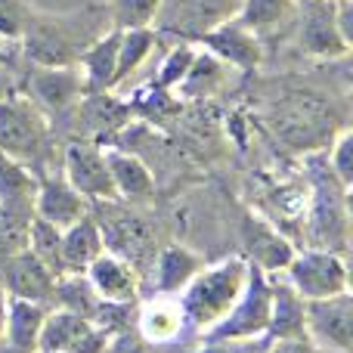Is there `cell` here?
Instances as JSON below:
<instances>
[{
    "label": "cell",
    "mask_w": 353,
    "mask_h": 353,
    "mask_svg": "<svg viewBox=\"0 0 353 353\" xmlns=\"http://www.w3.org/2000/svg\"><path fill=\"white\" fill-rule=\"evenodd\" d=\"M109 12L103 10H72V12H41L34 10L25 25V53L34 65H78L81 53L109 31Z\"/></svg>",
    "instance_id": "obj_1"
},
{
    "label": "cell",
    "mask_w": 353,
    "mask_h": 353,
    "mask_svg": "<svg viewBox=\"0 0 353 353\" xmlns=\"http://www.w3.org/2000/svg\"><path fill=\"white\" fill-rule=\"evenodd\" d=\"M245 273H248V261L242 254H232L211 263V267H201L192 276V282L176 294L183 323L192 325L195 332L214 329L230 313V307L236 304L239 292L245 285Z\"/></svg>",
    "instance_id": "obj_2"
},
{
    "label": "cell",
    "mask_w": 353,
    "mask_h": 353,
    "mask_svg": "<svg viewBox=\"0 0 353 353\" xmlns=\"http://www.w3.org/2000/svg\"><path fill=\"white\" fill-rule=\"evenodd\" d=\"M310 208H307V236L310 248H329L344 254L350 232V189L332 174L329 161L310 159Z\"/></svg>",
    "instance_id": "obj_3"
},
{
    "label": "cell",
    "mask_w": 353,
    "mask_h": 353,
    "mask_svg": "<svg viewBox=\"0 0 353 353\" xmlns=\"http://www.w3.org/2000/svg\"><path fill=\"white\" fill-rule=\"evenodd\" d=\"M0 152L34 174L50 155V118L25 93L0 99Z\"/></svg>",
    "instance_id": "obj_4"
},
{
    "label": "cell",
    "mask_w": 353,
    "mask_h": 353,
    "mask_svg": "<svg viewBox=\"0 0 353 353\" xmlns=\"http://www.w3.org/2000/svg\"><path fill=\"white\" fill-rule=\"evenodd\" d=\"M282 273H285V282L304 301H319V298L350 292L347 261H344V254L329 248L294 251V257L288 261V267Z\"/></svg>",
    "instance_id": "obj_5"
},
{
    "label": "cell",
    "mask_w": 353,
    "mask_h": 353,
    "mask_svg": "<svg viewBox=\"0 0 353 353\" xmlns=\"http://www.w3.org/2000/svg\"><path fill=\"white\" fill-rule=\"evenodd\" d=\"M270 323V276L248 261L245 285L239 292L236 304L230 307L223 319L214 329L201 335V341H220V338H254L267 335Z\"/></svg>",
    "instance_id": "obj_6"
},
{
    "label": "cell",
    "mask_w": 353,
    "mask_h": 353,
    "mask_svg": "<svg viewBox=\"0 0 353 353\" xmlns=\"http://www.w3.org/2000/svg\"><path fill=\"white\" fill-rule=\"evenodd\" d=\"M329 105L313 93H294L282 99L273 112V128L292 149L310 152L319 146L325 134L335 130V118L329 115Z\"/></svg>",
    "instance_id": "obj_7"
},
{
    "label": "cell",
    "mask_w": 353,
    "mask_h": 353,
    "mask_svg": "<svg viewBox=\"0 0 353 353\" xmlns=\"http://www.w3.org/2000/svg\"><path fill=\"white\" fill-rule=\"evenodd\" d=\"M350 41L338 25L335 0L298 3V47L313 59H344L350 56Z\"/></svg>",
    "instance_id": "obj_8"
},
{
    "label": "cell",
    "mask_w": 353,
    "mask_h": 353,
    "mask_svg": "<svg viewBox=\"0 0 353 353\" xmlns=\"http://www.w3.org/2000/svg\"><path fill=\"white\" fill-rule=\"evenodd\" d=\"M112 344V332L105 325L84 319L78 313L50 307L41 329L37 353H105Z\"/></svg>",
    "instance_id": "obj_9"
},
{
    "label": "cell",
    "mask_w": 353,
    "mask_h": 353,
    "mask_svg": "<svg viewBox=\"0 0 353 353\" xmlns=\"http://www.w3.org/2000/svg\"><path fill=\"white\" fill-rule=\"evenodd\" d=\"M307 341L319 353H350L353 350V298L350 292L332 298L307 301L304 313Z\"/></svg>",
    "instance_id": "obj_10"
},
{
    "label": "cell",
    "mask_w": 353,
    "mask_h": 353,
    "mask_svg": "<svg viewBox=\"0 0 353 353\" xmlns=\"http://www.w3.org/2000/svg\"><path fill=\"white\" fill-rule=\"evenodd\" d=\"M62 176L84 195L87 201H118L112 186L109 165L99 143L72 140L62 152Z\"/></svg>",
    "instance_id": "obj_11"
},
{
    "label": "cell",
    "mask_w": 353,
    "mask_h": 353,
    "mask_svg": "<svg viewBox=\"0 0 353 353\" xmlns=\"http://www.w3.org/2000/svg\"><path fill=\"white\" fill-rule=\"evenodd\" d=\"M25 97L47 118L72 112L84 97V78L74 65H34L28 72Z\"/></svg>",
    "instance_id": "obj_12"
},
{
    "label": "cell",
    "mask_w": 353,
    "mask_h": 353,
    "mask_svg": "<svg viewBox=\"0 0 353 353\" xmlns=\"http://www.w3.org/2000/svg\"><path fill=\"white\" fill-rule=\"evenodd\" d=\"M201 50L220 59L223 65H232L239 72H254L263 62V43L251 28H245L239 19H226V22L211 25L208 31L199 34Z\"/></svg>",
    "instance_id": "obj_13"
},
{
    "label": "cell",
    "mask_w": 353,
    "mask_h": 353,
    "mask_svg": "<svg viewBox=\"0 0 353 353\" xmlns=\"http://www.w3.org/2000/svg\"><path fill=\"white\" fill-rule=\"evenodd\" d=\"M0 288L6 292V298L34 301V304L53 307L56 276L28 248H22L0 261Z\"/></svg>",
    "instance_id": "obj_14"
},
{
    "label": "cell",
    "mask_w": 353,
    "mask_h": 353,
    "mask_svg": "<svg viewBox=\"0 0 353 353\" xmlns=\"http://www.w3.org/2000/svg\"><path fill=\"white\" fill-rule=\"evenodd\" d=\"M242 242H245L242 257L251 261L254 267H261L267 276L282 273L288 267V261L294 257V245L270 220H263L254 211H248L242 220Z\"/></svg>",
    "instance_id": "obj_15"
},
{
    "label": "cell",
    "mask_w": 353,
    "mask_h": 353,
    "mask_svg": "<svg viewBox=\"0 0 353 353\" xmlns=\"http://www.w3.org/2000/svg\"><path fill=\"white\" fill-rule=\"evenodd\" d=\"M84 276L93 285V292L99 294V301H105V304L128 307V304H134L137 294H140V273H137L124 257L112 254V251H103V254L84 270Z\"/></svg>",
    "instance_id": "obj_16"
},
{
    "label": "cell",
    "mask_w": 353,
    "mask_h": 353,
    "mask_svg": "<svg viewBox=\"0 0 353 353\" xmlns=\"http://www.w3.org/2000/svg\"><path fill=\"white\" fill-rule=\"evenodd\" d=\"M87 214H90V201L65 176H41L37 195H34V217L65 230V226L78 223Z\"/></svg>",
    "instance_id": "obj_17"
},
{
    "label": "cell",
    "mask_w": 353,
    "mask_h": 353,
    "mask_svg": "<svg viewBox=\"0 0 353 353\" xmlns=\"http://www.w3.org/2000/svg\"><path fill=\"white\" fill-rule=\"evenodd\" d=\"M105 165H109L112 186H115L118 201H130V205H146L155 199V174L149 165L134 152H124L121 146L103 149Z\"/></svg>",
    "instance_id": "obj_18"
},
{
    "label": "cell",
    "mask_w": 353,
    "mask_h": 353,
    "mask_svg": "<svg viewBox=\"0 0 353 353\" xmlns=\"http://www.w3.org/2000/svg\"><path fill=\"white\" fill-rule=\"evenodd\" d=\"M50 307L34 304V301H6V323L3 338H0V353H37L41 329Z\"/></svg>",
    "instance_id": "obj_19"
},
{
    "label": "cell",
    "mask_w": 353,
    "mask_h": 353,
    "mask_svg": "<svg viewBox=\"0 0 353 353\" xmlns=\"http://www.w3.org/2000/svg\"><path fill=\"white\" fill-rule=\"evenodd\" d=\"M307 301L288 285L285 279H273L270 276V323L267 335L273 341H285V338H307L304 325Z\"/></svg>",
    "instance_id": "obj_20"
},
{
    "label": "cell",
    "mask_w": 353,
    "mask_h": 353,
    "mask_svg": "<svg viewBox=\"0 0 353 353\" xmlns=\"http://www.w3.org/2000/svg\"><path fill=\"white\" fill-rule=\"evenodd\" d=\"M201 267H205V261H201L195 251H189L186 245H176V242L165 245V248L152 257L155 294H171V298H176V294L192 282V276L199 273Z\"/></svg>",
    "instance_id": "obj_21"
},
{
    "label": "cell",
    "mask_w": 353,
    "mask_h": 353,
    "mask_svg": "<svg viewBox=\"0 0 353 353\" xmlns=\"http://www.w3.org/2000/svg\"><path fill=\"white\" fill-rule=\"evenodd\" d=\"M37 176L22 161L0 152V211L34 217V195H37Z\"/></svg>",
    "instance_id": "obj_22"
},
{
    "label": "cell",
    "mask_w": 353,
    "mask_h": 353,
    "mask_svg": "<svg viewBox=\"0 0 353 353\" xmlns=\"http://www.w3.org/2000/svg\"><path fill=\"white\" fill-rule=\"evenodd\" d=\"M118 37L121 31L109 28L81 53V68H84V93H105L115 90V65H118Z\"/></svg>",
    "instance_id": "obj_23"
},
{
    "label": "cell",
    "mask_w": 353,
    "mask_h": 353,
    "mask_svg": "<svg viewBox=\"0 0 353 353\" xmlns=\"http://www.w3.org/2000/svg\"><path fill=\"white\" fill-rule=\"evenodd\" d=\"M103 251H105V242L93 214H87L78 223L62 230V270L65 273H84Z\"/></svg>",
    "instance_id": "obj_24"
},
{
    "label": "cell",
    "mask_w": 353,
    "mask_h": 353,
    "mask_svg": "<svg viewBox=\"0 0 353 353\" xmlns=\"http://www.w3.org/2000/svg\"><path fill=\"white\" fill-rule=\"evenodd\" d=\"M78 105H81V124L90 134V143H99L103 137H115L130 121V112H134L128 103H118L112 97V90L84 93L78 99Z\"/></svg>",
    "instance_id": "obj_25"
},
{
    "label": "cell",
    "mask_w": 353,
    "mask_h": 353,
    "mask_svg": "<svg viewBox=\"0 0 353 353\" xmlns=\"http://www.w3.org/2000/svg\"><path fill=\"white\" fill-rule=\"evenodd\" d=\"M183 313H180V304L171 294H155L146 307L140 310V319H137V329L146 341L152 344H168L174 341L176 335L183 332Z\"/></svg>",
    "instance_id": "obj_26"
},
{
    "label": "cell",
    "mask_w": 353,
    "mask_h": 353,
    "mask_svg": "<svg viewBox=\"0 0 353 353\" xmlns=\"http://www.w3.org/2000/svg\"><path fill=\"white\" fill-rule=\"evenodd\" d=\"M223 78H226V65L220 59H214L208 50H201V53H195L186 78L174 87V93L180 99H205V97H211V93L220 90Z\"/></svg>",
    "instance_id": "obj_27"
},
{
    "label": "cell",
    "mask_w": 353,
    "mask_h": 353,
    "mask_svg": "<svg viewBox=\"0 0 353 353\" xmlns=\"http://www.w3.org/2000/svg\"><path fill=\"white\" fill-rule=\"evenodd\" d=\"M298 12V0H239L236 19L257 37L273 28H282Z\"/></svg>",
    "instance_id": "obj_28"
},
{
    "label": "cell",
    "mask_w": 353,
    "mask_h": 353,
    "mask_svg": "<svg viewBox=\"0 0 353 353\" xmlns=\"http://www.w3.org/2000/svg\"><path fill=\"white\" fill-rule=\"evenodd\" d=\"M159 37H155L152 28H130L121 31L118 37V65H115V87L124 84L143 62L149 59V53L155 50Z\"/></svg>",
    "instance_id": "obj_29"
},
{
    "label": "cell",
    "mask_w": 353,
    "mask_h": 353,
    "mask_svg": "<svg viewBox=\"0 0 353 353\" xmlns=\"http://www.w3.org/2000/svg\"><path fill=\"white\" fill-rule=\"evenodd\" d=\"M28 251L56 276V279L65 276V270H62V230L59 226L34 217L28 226Z\"/></svg>",
    "instance_id": "obj_30"
},
{
    "label": "cell",
    "mask_w": 353,
    "mask_h": 353,
    "mask_svg": "<svg viewBox=\"0 0 353 353\" xmlns=\"http://www.w3.org/2000/svg\"><path fill=\"white\" fill-rule=\"evenodd\" d=\"M105 12H109V25L115 31L149 28L161 12V0H109Z\"/></svg>",
    "instance_id": "obj_31"
},
{
    "label": "cell",
    "mask_w": 353,
    "mask_h": 353,
    "mask_svg": "<svg viewBox=\"0 0 353 353\" xmlns=\"http://www.w3.org/2000/svg\"><path fill=\"white\" fill-rule=\"evenodd\" d=\"M195 53H199V50L189 47V43H180V47H174L171 53L161 59L159 72H155V81H159L161 87H168V90L174 93V87L180 84L183 78H186V72H189V65H192Z\"/></svg>",
    "instance_id": "obj_32"
},
{
    "label": "cell",
    "mask_w": 353,
    "mask_h": 353,
    "mask_svg": "<svg viewBox=\"0 0 353 353\" xmlns=\"http://www.w3.org/2000/svg\"><path fill=\"white\" fill-rule=\"evenodd\" d=\"M34 6L28 0H0V37L3 41H19L25 34Z\"/></svg>",
    "instance_id": "obj_33"
},
{
    "label": "cell",
    "mask_w": 353,
    "mask_h": 353,
    "mask_svg": "<svg viewBox=\"0 0 353 353\" xmlns=\"http://www.w3.org/2000/svg\"><path fill=\"white\" fill-rule=\"evenodd\" d=\"M329 168L341 186H347V189L353 186V134L350 130H341L335 137V146L329 149Z\"/></svg>",
    "instance_id": "obj_34"
},
{
    "label": "cell",
    "mask_w": 353,
    "mask_h": 353,
    "mask_svg": "<svg viewBox=\"0 0 353 353\" xmlns=\"http://www.w3.org/2000/svg\"><path fill=\"white\" fill-rule=\"evenodd\" d=\"M273 338L254 335V338H220V341H201L195 353H267Z\"/></svg>",
    "instance_id": "obj_35"
},
{
    "label": "cell",
    "mask_w": 353,
    "mask_h": 353,
    "mask_svg": "<svg viewBox=\"0 0 353 353\" xmlns=\"http://www.w3.org/2000/svg\"><path fill=\"white\" fill-rule=\"evenodd\" d=\"M267 353H319L307 338H285V341H273Z\"/></svg>",
    "instance_id": "obj_36"
},
{
    "label": "cell",
    "mask_w": 353,
    "mask_h": 353,
    "mask_svg": "<svg viewBox=\"0 0 353 353\" xmlns=\"http://www.w3.org/2000/svg\"><path fill=\"white\" fill-rule=\"evenodd\" d=\"M6 301L10 298H6V292L0 288V338H3V323H6Z\"/></svg>",
    "instance_id": "obj_37"
},
{
    "label": "cell",
    "mask_w": 353,
    "mask_h": 353,
    "mask_svg": "<svg viewBox=\"0 0 353 353\" xmlns=\"http://www.w3.org/2000/svg\"><path fill=\"white\" fill-rule=\"evenodd\" d=\"M298 3H310V0H298Z\"/></svg>",
    "instance_id": "obj_38"
}]
</instances>
